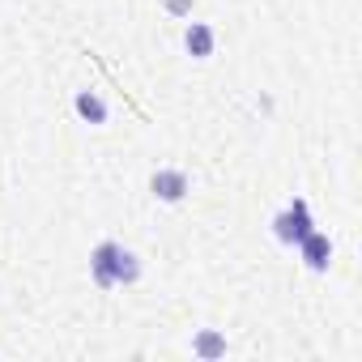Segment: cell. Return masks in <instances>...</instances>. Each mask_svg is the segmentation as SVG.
Instances as JSON below:
<instances>
[{
  "mask_svg": "<svg viewBox=\"0 0 362 362\" xmlns=\"http://www.w3.org/2000/svg\"><path fill=\"white\" fill-rule=\"evenodd\" d=\"M184 47H188L197 60H209V56H214V47H218V35H214V26H205V22H192V26L184 30Z\"/></svg>",
  "mask_w": 362,
  "mask_h": 362,
  "instance_id": "5b68a950",
  "label": "cell"
},
{
  "mask_svg": "<svg viewBox=\"0 0 362 362\" xmlns=\"http://www.w3.org/2000/svg\"><path fill=\"white\" fill-rule=\"evenodd\" d=\"M90 277L103 286V290H115V286H132L141 277V260L115 243V239H103L94 252H90Z\"/></svg>",
  "mask_w": 362,
  "mask_h": 362,
  "instance_id": "6da1fadb",
  "label": "cell"
},
{
  "mask_svg": "<svg viewBox=\"0 0 362 362\" xmlns=\"http://www.w3.org/2000/svg\"><path fill=\"white\" fill-rule=\"evenodd\" d=\"M192 354H197V358H222V354H226V337L214 332V328H205V332L192 341Z\"/></svg>",
  "mask_w": 362,
  "mask_h": 362,
  "instance_id": "52a82bcc",
  "label": "cell"
},
{
  "mask_svg": "<svg viewBox=\"0 0 362 362\" xmlns=\"http://www.w3.org/2000/svg\"><path fill=\"white\" fill-rule=\"evenodd\" d=\"M149 188H153V197L158 201H166V205H179L188 197V175L179 170V166H162V170H153V179H149Z\"/></svg>",
  "mask_w": 362,
  "mask_h": 362,
  "instance_id": "3957f363",
  "label": "cell"
},
{
  "mask_svg": "<svg viewBox=\"0 0 362 362\" xmlns=\"http://www.w3.org/2000/svg\"><path fill=\"white\" fill-rule=\"evenodd\" d=\"M166 5V13L170 18H184V13H192V0H162Z\"/></svg>",
  "mask_w": 362,
  "mask_h": 362,
  "instance_id": "ba28073f",
  "label": "cell"
},
{
  "mask_svg": "<svg viewBox=\"0 0 362 362\" xmlns=\"http://www.w3.org/2000/svg\"><path fill=\"white\" fill-rule=\"evenodd\" d=\"M315 230V218H311V205L303 197H294L277 218H273V235L286 243V247H298V239H307Z\"/></svg>",
  "mask_w": 362,
  "mask_h": 362,
  "instance_id": "7a4b0ae2",
  "label": "cell"
},
{
  "mask_svg": "<svg viewBox=\"0 0 362 362\" xmlns=\"http://www.w3.org/2000/svg\"><path fill=\"white\" fill-rule=\"evenodd\" d=\"M298 256H303V264H307V269L324 273V269H328V260H332V239H328L324 230H311L307 239H298Z\"/></svg>",
  "mask_w": 362,
  "mask_h": 362,
  "instance_id": "277c9868",
  "label": "cell"
},
{
  "mask_svg": "<svg viewBox=\"0 0 362 362\" xmlns=\"http://www.w3.org/2000/svg\"><path fill=\"white\" fill-rule=\"evenodd\" d=\"M73 107H77V115H81L86 124H107V103H103L94 90H81V94L73 98Z\"/></svg>",
  "mask_w": 362,
  "mask_h": 362,
  "instance_id": "8992f818",
  "label": "cell"
}]
</instances>
